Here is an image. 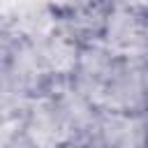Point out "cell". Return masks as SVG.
I'll return each mask as SVG.
<instances>
[{
    "label": "cell",
    "instance_id": "obj_1",
    "mask_svg": "<svg viewBox=\"0 0 148 148\" xmlns=\"http://www.w3.org/2000/svg\"><path fill=\"white\" fill-rule=\"evenodd\" d=\"M99 39L118 58L127 62L146 65L148 62V25L143 18V7H136L132 2H111Z\"/></svg>",
    "mask_w": 148,
    "mask_h": 148
},
{
    "label": "cell",
    "instance_id": "obj_6",
    "mask_svg": "<svg viewBox=\"0 0 148 148\" xmlns=\"http://www.w3.org/2000/svg\"><path fill=\"white\" fill-rule=\"evenodd\" d=\"M143 81H146V113H148V62L143 65Z\"/></svg>",
    "mask_w": 148,
    "mask_h": 148
},
{
    "label": "cell",
    "instance_id": "obj_3",
    "mask_svg": "<svg viewBox=\"0 0 148 148\" xmlns=\"http://www.w3.org/2000/svg\"><path fill=\"white\" fill-rule=\"evenodd\" d=\"M23 143L30 146H53V143H72V134L62 123L53 99L49 95H39L30 102L23 127H21Z\"/></svg>",
    "mask_w": 148,
    "mask_h": 148
},
{
    "label": "cell",
    "instance_id": "obj_5",
    "mask_svg": "<svg viewBox=\"0 0 148 148\" xmlns=\"http://www.w3.org/2000/svg\"><path fill=\"white\" fill-rule=\"evenodd\" d=\"M37 51H39V58L44 62V69L49 72L51 79H69L76 69V60H79V42L67 35L58 21H56V28L49 30L46 35L32 39Z\"/></svg>",
    "mask_w": 148,
    "mask_h": 148
},
{
    "label": "cell",
    "instance_id": "obj_4",
    "mask_svg": "<svg viewBox=\"0 0 148 148\" xmlns=\"http://www.w3.org/2000/svg\"><path fill=\"white\" fill-rule=\"evenodd\" d=\"M95 143L102 146H148V113L99 111Z\"/></svg>",
    "mask_w": 148,
    "mask_h": 148
},
{
    "label": "cell",
    "instance_id": "obj_2",
    "mask_svg": "<svg viewBox=\"0 0 148 148\" xmlns=\"http://www.w3.org/2000/svg\"><path fill=\"white\" fill-rule=\"evenodd\" d=\"M99 111H123V113H146V81L143 65L118 60L113 74L104 83Z\"/></svg>",
    "mask_w": 148,
    "mask_h": 148
},
{
    "label": "cell",
    "instance_id": "obj_7",
    "mask_svg": "<svg viewBox=\"0 0 148 148\" xmlns=\"http://www.w3.org/2000/svg\"><path fill=\"white\" fill-rule=\"evenodd\" d=\"M143 18H146V25H148V2H146V7H143Z\"/></svg>",
    "mask_w": 148,
    "mask_h": 148
}]
</instances>
